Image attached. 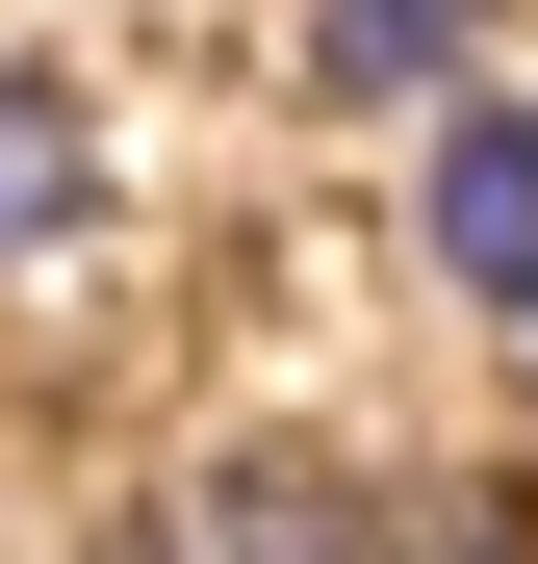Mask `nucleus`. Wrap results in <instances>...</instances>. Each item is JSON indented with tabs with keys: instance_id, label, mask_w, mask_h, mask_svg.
<instances>
[{
	"instance_id": "obj_2",
	"label": "nucleus",
	"mask_w": 538,
	"mask_h": 564,
	"mask_svg": "<svg viewBox=\"0 0 538 564\" xmlns=\"http://www.w3.org/2000/svg\"><path fill=\"white\" fill-rule=\"evenodd\" d=\"M410 231H436V282L513 334L538 308V104L513 77H462V104H410Z\"/></svg>"
},
{
	"instance_id": "obj_1",
	"label": "nucleus",
	"mask_w": 538,
	"mask_h": 564,
	"mask_svg": "<svg viewBox=\"0 0 538 564\" xmlns=\"http://www.w3.org/2000/svg\"><path fill=\"white\" fill-rule=\"evenodd\" d=\"M129 564H538L513 488H385V462H308V436H231V462H154Z\"/></svg>"
},
{
	"instance_id": "obj_4",
	"label": "nucleus",
	"mask_w": 538,
	"mask_h": 564,
	"mask_svg": "<svg viewBox=\"0 0 538 564\" xmlns=\"http://www.w3.org/2000/svg\"><path fill=\"white\" fill-rule=\"evenodd\" d=\"M77 231H103V104L77 77H0V282L77 257Z\"/></svg>"
},
{
	"instance_id": "obj_3",
	"label": "nucleus",
	"mask_w": 538,
	"mask_h": 564,
	"mask_svg": "<svg viewBox=\"0 0 538 564\" xmlns=\"http://www.w3.org/2000/svg\"><path fill=\"white\" fill-rule=\"evenodd\" d=\"M462 77H487V0H308V104L333 129H410Z\"/></svg>"
}]
</instances>
